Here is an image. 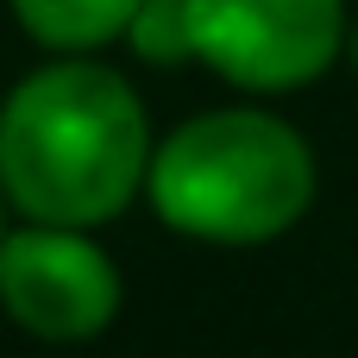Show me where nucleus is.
I'll list each match as a JSON object with an SVG mask.
<instances>
[{
    "instance_id": "nucleus-1",
    "label": "nucleus",
    "mask_w": 358,
    "mask_h": 358,
    "mask_svg": "<svg viewBox=\"0 0 358 358\" xmlns=\"http://www.w3.org/2000/svg\"><path fill=\"white\" fill-rule=\"evenodd\" d=\"M151 126L132 82L88 57L31 69L0 107V189L38 227H101L151 176Z\"/></svg>"
},
{
    "instance_id": "nucleus-2",
    "label": "nucleus",
    "mask_w": 358,
    "mask_h": 358,
    "mask_svg": "<svg viewBox=\"0 0 358 358\" xmlns=\"http://www.w3.org/2000/svg\"><path fill=\"white\" fill-rule=\"evenodd\" d=\"M145 195L157 220L189 239L264 245L315 208V151L264 107H220L151 151Z\"/></svg>"
},
{
    "instance_id": "nucleus-3",
    "label": "nucleus",
    "mask_w": 358,
    "mask_h": 358,
    "mask_svg": "<svg viewBox=\"0 0 358 358\" xmlns=\"http://www.w3.org/2000/svg\"><path fill=\"white\" fill-rule=\"evenodd\" d=\"M145 63H208L233 88L283 94L346 44V0H145L126 25Z\"/></svg>"
},
{
    "instance_id": "nucleus-4",
    "label": "nucleus",
    "mask_w": 358,
    "mask_h": 358,
    "mask_svg": "<svg viewBox=\"0 0 358 358\" xmlns=\"http://www.w3.org/2000/svg\"><path fill=\"white\" fill-rule=\"evenodd\" d=\"M0 308L50 340H94L120 315V271L82 227H19L0 239Z\"/></svg>"
},
{
    "instance_id": "nucleus-5",
    "label": "nucleus",
    "mask_w": 358,
    "mask_h": 358,
    "mask_svg": "<svg viewBox=\"0 0 358 358\" xmlns=\"http://www.w3.org/2000/svg\"><path fill=\"white\" fill-rule=\"evenodd\" d=\"M138 6H145V0H13L19 25H25L38 44L69 50V57L126 38V25H132Z\"/></svg>"
},
{
    "instance_id": "nucleus-6",
    "label": "nucleus",
    "mask_w": 358,
    "mask_h": 358,
    "mask_svg": "<svg viewBox=\"0 0 358 358\" xmlns=\"http://www.w3.org/2000/svg\"><path fill=\"white\" fill-rule=\"evenodd\" d=\"M0 239H6V189H0Z\"/></svg>"
},
{
    "instance_id": "nucleus-7",
    "label": "nucleus",
    "mask_w": 358,
    "mask_h": 358,
    "mask_svg": "<svg viewBox=\"0 0 358 358\" xmlns=\"http://www.w3.org/2000/svg\"><path fill=\"white\" fill-rule=\"evenodd\" d=\"M352 63H358V25H352Z\"/></svg>"
}]
</instances>
